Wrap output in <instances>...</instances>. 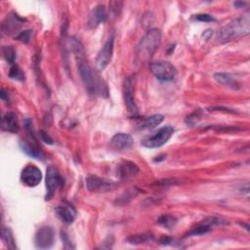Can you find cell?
I'll return each instance as SVG.
<instances>
[{
    "instance_id": "6da1fadb",
    "label": "cell",
    "mask_w": 250,
    "mask_h": 250,
    "mask_svg": "<svg viewBox=\"0 0 250 250\" xmlns=\"http://www.w3.org/2000/svg\"><path fill=\"white\" fill-rule=\"evenodd\" d=\"M250 32V20L248 16H243L231 21L222 27L218 33L217 39L221 43H227L235 39L242 38Z\"/></svg>"
},
{
    "instance_id": "7a4b0ae2",
    "label": "cell",
    "mask_w": 250,
    "mask_h": 250,
    "mask_svg": "<svg viewBox=\"0 0 250 250\" xmlns=\"http://www.w3.org/2000/svg\"><path fill=\"white\" fill-rule=\"evenodd\" d=\"M74 53L75 54L77 61V69L80 75V78L85 86L86 91L89 95H94L97 91L101 88L99 82L96 80L93 71L87 61L85 60V52L83 46H77L74 49Z\"/></svg>"
},
{
    "instance_id": "3957f363",
    "label": "cell",
    "mask_w": 250,
    "mask_h": 250,
    "mask_svg": "<svg viewBox=\"0 0 250 250\" xmlns=\"http://www.w3.org/2000/svg\"><path fill=\"white\" fill-rule=\"evenodd\" d=\"M162 42V32L158 29H148L141 38L137 46V57L141 62L151 59L160 47Z\"/></svg>"
},
{
    "instance_id": "277c9868",
    "label": "cell",
    "mask_w": 250,
    "mask_h": 250,
    "mask_svg": "<svg viewBox=\"0 0 250 250\" xmlns=\"http://www.w3.org/2000/svg\"><path fill=\"white\" fill-rule=\"evenodd\" d=\"M149 70H151L152 74L157 77V79L161 81H171L175 78L177 71L175 67L164 61H159L155 62L149 65Z\"/></svg>"
},
{
    "instance_id": "5b68a950",
    "label": "cell",
    "mask_w": 250,
    "mask_h": 250,
    "mask_svg": "<svg viewBox=\"0 0 250 250\" xmlns=\"http://www.w3.org/2000/svg\"><path fill=\"white\" fill-rule=\"evenodd\" d=\"M174 129L172 126H164L158 130L156 133L144 140L143 146L148 148H156L165 145L172 137Z\"/></svg>"
},
{
    "instance_id": "8992f818",
    "label": "cell",
    "mask_w": 250,
    "mask_h": 250,
    "mask_svg": "<svg viewBox=\"0 0 250 250\" xmlns=\"http://www.w3.org/2000/svg\"><path fill=\"white\" fill-rule=\"evenodd\" d=\"M60 184H61V178L59 176L57 169L52 165L48 166L46 169V180H45V185H46L45 201L46 202L51 201Z\"/></svg>"
},
{
    "instance_id": "52a82bcc",
    "label": "cell",
    "mask_w": 250,
    "mask_h": 250,
    "mask_svg": "<svg viewBox=\"0 0 250 250\" xmlns=\"http://www.w3.org/2000/svg\"><path fill=\"white\" fill-rule=\"evenodd\" d=\"M55 232L52 227L44 226L37 230L34 235L35 246L39 249H48L54 244Z\"/></svg>"
},
{
    "instance_id": "ba28073f",
    "label": "cell",
    "mask_w": 250,
    "mask_h": 250,
    "mask_svg": "<svg viewBox=\"0 0 250 250\" xmlns=\"http://www.w3.org/2000/svg\"><path fill=\"white\" fill-rule=\"evenodd\" d=\"M114 43L115 36L112 35L104 44L102 49L100 50L96 59V65L99 71H104L112 61L114 54Z\"/></svg>"
},
{
    "instance_id": "9c48e42d",
    "label": "cell",
    "mask_w": 250,
    "mask_h": 250,
    "mask_svg": "<svg viewBox=\"0 0 250 250\" xmlns=\"http://www.w3.org/2000/svg\"><path fill=\"white\" fill-rule=\"evenodd\" d=\"M86 186L88 191L92 192H108L117 188L116 183L94 175H91L86 179Z\"/></svg>"
},
{
    "instance_id": "30bf717a",
    "label": "cell",
    "mask_w": 250,
    "mask_h": 250,
    "mask_svg": "<svg viewBox=\"0 0 250 250\" xmlns=\"http://www.w3.org/2000/svg\"><path fill=\"white\" fill-rule=\"evenodd\" d=\"M22 182L30 188L36 187L42 180V173L38 167L32 164L27 165L21 174Z\"/></svg>"
},
{
    "instance_id": "8fae6325",
    "label": "cell",
    "mask_w": 250,
    "mask_h": 250,
    "mask_svg": "<svg viewBox=\"0 0 250 250\" xmlns=\"http://www.w3.org/2000/svg\"><path fill=\"white\" fill-rule=\"evenodd\" d=\"M123 98L124 103L128 109V111L135 115L138 112L136 103H135V97H134V77L130 76L127 77L124 80L123 83Z\"/></svg>"
},
{
    "instance_id": "7c38bea8",
    "label": "cell",
    "mask_w": 250,
    "mask_h": 250,
    "mask_svg": "<svg viewBox=\"0 0 250 250\" xmlns=\"http://www.w3.org/2000/svg\"><path fill=\"white\" fill-rule=\"evenodd\" d=\"M134 145V139L130 134L118 133L111 140V147L118 152H123Z\"/></svg>"
},
{
    "instance_id": "4fadbf2b",
    "label": "cell",
    "mask_w": 250,
    "mask_h": 250,
    "mask_svg": "<svg viewBox=\"0 0 250 250\" xmlns=\"http://www.w3.org/2000/svg\"><path fill=\"white\" fill-rule=\"evenodd\" d=\"M25 20L20 18L17 14L11 13L7 15L2 24V31L6 34H13L18 32L20 28L24 25Z\"/></svg>"
},
{
    "instance_id": "5bb4252c",
    "label": "cell",
    "mask_w": 250,
    "mask_h": 250,
    "mask_svg": "<svg viewBox=\"0 0 250 250\" xmlns=\"http://www.w3.org/2000/svg\"><path fill=\"white\" fill-rule=\"evenodd\" d=\"M20 147L22 151L26 153L30 158L36 159V160H43L45 158L43 152L39 148V147L36 145L35 141L30 143L28 140H21L20 141Z\"/></svg>"
},
{
    "instance_id": "9a60e30c",
    "label": "cell",
    "mask_w": 250,
    "mask_h": 250,
    "mask_svg": "<svg viewBox=\"0 0 250 250\" xmlns=\"http://www.w3.org/2000/svg\"><path fill=\"white\" fill-rule=\"evenodd\" d=\"M107 20V12L104 5H97L89 16L88 25L90 28H96L100 24L104 23Z\"/></svg>"
},
{
    "instance_id": "2e32d148",
    "label": "cell",
    "mask_w": 250,
    "mask_h": 250,
    "mask_svg": "<svg viewBox=\"0 0 250 250\" xmlns=\"http://www.w3.org/2000/svg\"><path fill=\"white\" fill-rule=\"evenodd\" d=\"M58 217L66 224H72L74 223L75 217H76V210L75 208L71 205H64L56 207L55 209Z\"/></svg>"
},
{
    "instance_id": "e0dca14e",
    "label": "cell",
    "mask_w": 250,
    "mask_h": 250,
    "mask_svg": "<svg viewBox=\"0 0 250 250\" xmlns=\"http://www.w3.org/2000/svg\"><path fill=\"white\" fill-rule=\"evenodd\" d=\"M1 129L3 131L10 132V133H17L19 131L18 118L14 113L8 112L2 117Z\"/></svg>"
},
{
    "instance_id": "ac0fdd59",
    "label": "cell",
    "mask_w": 250,
    "mask_h": 250,
    "mask_svg": "<svg viewBox=\"0 0 250 250\" xmlns=\"http://www.w3.org/2000/svg\"><path fill=\"white\" fill-rule=\"evenodd\" d=\"M139 173L138 166L131 162H124L118 167V174L121 179H128Z\"/></svg>"
},
{
    "instance_id": "d6986e66",
    "label": "cell",
    "mask_w": 250,
    "mask_h": 250,
    "mask_svg": "<svg viewBox=\"0 0 250 250\" xmlns=\"http://www.w3.org/2000/svg\"><path fill=\"white\" fill-rule=\"evenodd\" d=\"M214 78L217 82L222 85H225L229 88L236 90L239 88V83L230 74L227 73H217L214 74Z\"/></svg>"
},
{
    "instance_id": "ffe728a7",
    "label": "cell",
    "mask_w": 250,
    "mask_h": 250,
    "mask_svg": "<svg viewBox=\"0 0 250 250\" xmlns=\"http://www.w3.org/2000/svg\"><path fill=\"white\" fill-rule=\"evenodd\" d=\"M164 119V117L162 115H154L148 118H146L143 119V121L140 123L141 129H152L160 125Z\"/></svg>"
},
{
    "instance_id": "44dd1931",
    "label": "cell",
    "mask_w": 250,
    "mask_h": 250,
    "mask_svg": "<svg viewBox=\"0 0 250 250\" xmlns=\"http://www.w3.org/2000/svg\"><path fill=\"white\" fill-rule=\"evenodd\" d=\"M1 239L4 242L5 246L9 249H17L16 246V242H15V238L14 235L12 234V231L9 228L3 227L2 231H1Z\"/></svg>"
},
{
    "instance_id": "7402d4cb",
    "label": "cell",
    "mask_w": 250,
    "mask_h": 250,
    "mask_svg": "<svg viewBox=\"0 0 250 250\" xmlns=\"http://www.w3.org/2000/svg\"><path fill=\"white\" fill-rule=\"evenodd\" d=\"M2 54H3L4 59H5L11 66L16 64L15 62H16L17 54H16V50L14 49L13 46H3V47H2Z\"/></svg>"
},
{
    "instance_id": "603a6c76",
    "label": "cell",
    "mask_w": 250,
    "mask_h": 250,
    "mask_svg": "<svg viewBox=\"0 0 250 250\" xmlns=\"http://www.w3.org/2000/svg\"><path fill=\"white\" fill-rule=\"evenodd\" d=\"M153 240L152 235L149 234H142V235H134L128 237V241L131 244H142L146 242H149Z\"/></svg>"
},
{
    "instance_id": "cb8c5ba5",
    "label": "cell",
    "mask_w": 250,
    "mask_h": 250,
    "mask_svg": "<svg viewBox=\"0 0 250 250\" xmlns=\"http://www.w3.org/2000/svg\"><path fill=\"white\" fill-rule=\"evenodd\" d=\"M159 223L166 229H172L177 223V219L172 215H162L159 218Z\"/></svg>"
},
{
    "instance_id": "d4e9b609",
    "label": "cell",
    "mask_w": 250,
    "mask_h": 250,
    "mask_svg": "<svg viewBox=\"0 0 250 250\" xmlns=\"http://www.w3.org/2000/svg\"><path fill=\"white\" fill-rule=\"evenodd\" d=\"M9 77L12 79H15V80H19V81L25 80L24 73L21 71V69L16 64L11 66L10 72H9Z\"/></svg>"
},
{
    "instance_id": "484cf974",
    "label": "cell",
    "mask_w": 250,
    "mask_h": 250,
    "mask_svg": "<svg viewBox=\"0 0 250 250\" xmlns=\"http://www.w3.org/2000/svg\"><path fill=\"white\" fill-rule=\"evenodd\" d=\"M201 114H202L201 111H195L194 113L191 114L189 117H187L186 123L188 125H190V126H192V125L196 124L198 119H199V118H201Z\"/></svg>"
},
{
    "instance_id": "4316f807",
    "label": "cell",
    "mask_w": 250,
    "mask_h": 250,
    "mask_svg": "<svg viewBox=\"0 0 250 250\" xmlns=\"http://www.w3.org/2000/svg\"><path fill=\"white\" fill-rule=\"evenodd\" d=\"M30 33H31V30H24V31H20L16 36H15V39L23 42V43H28L30 39Z\"/></svg>"
},
{
    "instance_id": "83f0119b",
    "label": "cell",
    "mask_w": 250,
    "mask_h": 250,
    "mask_svg": "<svg viewBox=\"0 0 250 250\" xmlns=\"http://www.w3.org/2000/svg\"><path fill=\"white\" fill-rule=\"evenodd\" d=\"M193 20L198 21V22H205V23H211V22H215V19L208 14H197L194 15Z\"/></svg>"
},
{
    "instance_id": "f1b7e54d",
    "label": "cell",
    "mask_w": 250,
    "mask_h": 250,
    "mask_svg": "<svg viewBox=\"0 0 250 250\" xmlns=\"http://www.w3.org/2000/svg\"><path fill=\"white\" fill-rule=\"evenodd\" d=\"M61 236H62V239H63V242L65 244L66 249H74V245H73V242L71 241V239L69 238L68 235L65 232L61 233Z\"/></svg>"
},
{
    "instance_id": "f546056e",
    "label": "cell",
    "mask_w": 250,
    "mask_h": 250,
    "mask_svg": "<svg viewBox=\"0 0 250 250\" xmlns=\"http://www.w3.org/2000/svg\"><path fill=\"white\" fill-rule=\"evenodd\" d=\"M40 137H41V140L44 141L46 144H49V145H53L54 142H53V139L49 136L48 133H46L45 131H41L40 132Z\"/></svg>"
},
{
    "instance_id": "4dcf8cb0",
    "label": "cell",
    "mask_w": 250,
    "mask_h": 250,
    "mask_svg": "<svg viewBox=\"0 0 250 250\" xmlns=\"http://www.w3.org/2000/svg\"><path fill=\"white\" fill-rule=\"evenodd\" d=\"M212 35H213V29H206V31H204V33H203V38L207 41V40H209V39L212 37Z\"/></svg>"
},
{
    "instance_id": "1f68e13d",
    "label": "cell",
    "mask_w": 250,
    "mask_h": 250,
    "mask_svg": "<svg viewBox=\"0 0 250 250\" xmlns=\"http://www.w3.org/2000/svg\"><path fill=\"white\" fill-rule=\"evenodd\" d=\"M0 98H1V100H3V101H8L9 100L8 94L4 91V89L1 90V93H0Z\"/></svg>"
},
{
    "instance_id": "d6a6232c",
    "label": "cell",
    "mask_w": 250,
    "mask_h": 250,
    "mask_svg": "<svg viewBox=\"0 0 250 250\" xmlns=\"http://www.w3.org/2000/svg\"><path fill=\"white\" fill-rule=\"evenodd\" d=\"M245 4H246L245 2H235V3H234L235 6H238V5H239V6H243V5H245Z\"/></svg>"
},
{
    "instance_id": "836d02e7",
    "label": "cell",
    "mask_w": 250,
    "mask_h": 250,
    "mask_svg": "<svg viewBox=\"0 0 250 250\" xmlns=\"http://www.w3.org/2000/svg\"><path fill=\"white\" fill-rule=\"evenodd\" d=\"M165 159V156H162V160H164ZM161 161V159H155L154 160V162H160Z\"/></svg>"
}]
</instances>
